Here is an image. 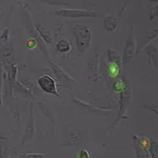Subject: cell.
<instances>
[{"mask_svg": "<svg viewBox=\"0 0 158 158\" xmlns=\"http://www.w3.org/2000/svg\"><path fill=\"white\" fill-rule=\"evenodd\" d=\"M103 27L109 33H113L118 27L117 18L114 14H109L103 19Z\"/></svg>", "mask_w": 158, "mask_h": 158, "instance_id": "5bb4252c", "label": "cell"}, {"mask_svg": "<svg viewBox=\"0 0 158 158\" xmlns=\"http://www.w3.org/2000/svg\"><path fill=\"white\" fill-rule=\"evenodd\" d=\"M80 143V135L77 131H70L67 135V140L63 145L68 147L77 146Z\"/></svg>", "mask_w": 158, "mask_h": 158, "instance_id": "e0dca14e", "label": "cell"}, {"mask_svg": "<svg viewBox=\"0 0 158 158\" xmlns=\"http://www.w3.org/2000/svg\"><path fill=\"white\" fill-rule=\"evenodd\" d=\"M38 105L41 113L48 120V123H51V126L52 127V132L54 133V131H56V118H54L52 111L48 108V106L44 102H39Z\"/></svg>", "mask_w": 158, "mask_h": 158, "instance_id": "7c38bea8", "label": "cell"}, {"mask_svg": "<svg viewBox=\"0 0 158 158\" xmlns=\"http://www.w3.org/2000/svg\"><path fill=\"white\" fill-rule=\"evenodd\" d=\"M7 70L6 72V78H7V85L9 87V96H13V90L14 87L17 83V76H18V66L16 63L12 65L5 67Z\"/></svg>", "mask_w": 158, "mask_h": 158, "instance_id": "30bf717a", "label": "cell"}, {"mask_svg": "<svg viewBox=\"0 0 158 158\" xmlns=\"http://www.w3.org/2000/svg\"><path fill=\"white\" fill-rule=\"evenodd\" d=\"M3 75H4V67H3V63H2V62H0V106H2V104H3V96H2Z\"/></svg>", "mask_w": 158, "mask_h": 158, "instance_id": "d4e9b609", "label": "cell"}, {"mask_svg": "<svg viewBox=\"0 0 158 158\" xmlns=\"http://www.w3.org/2000/svg\"><path fill=\"white\" fill-rule=\"evenodd\" d=\"M156 10H157V6L153 7V9H152V13H151V19H154L155 17L158 16V13L156 12Z\"/></svg>", "mask_w": 158, "mask_h": 158, "instance_id": "1f68e13d", "label": "cell"}, {"mask_svg": "<svg viewBox=\"0 0 158 158\" xmlns=\"http://www.w3.org/2000/svg\"><path fill=\"white\" fill-rule=\"evenodd\" d=\"M9 36H10V29L7 27L4 28L2 30L1 34H0V40H1L3 44H9Z\"/></svg>", "mask_w": 158, "mask_h": 158, "instance_id": "484cf974", "label": "cell"}, {"mask_svg": "<svg viewBox=\"0 0 158 158\" xmlns=\"http://www.w3.org/2000/svg\"><path fill=\"white\" fill-rule=\"evenodd\" d=\"M73 35L75 38L78 52L88 51L92 46V30L85 25L78 24L73 27Z\"/></svg>", "mask_w": 158, "mask_h": 158, "instance_id": "6da1fadb", "label": "cell"}, {"mask_svg": "<svg viewBox=\"0 0 158 158\" xmlns=\"http://www.w3.org/2000/svg\"><path fill=\"white\" fill-rule=\"evenodd\" d=\"M35 132H36V128H35V117H34V104H30V116L29 121L25 128V131L23 132V136L21 139V145H26L28 142L33 140L35 136Z\"/></svg>", "mask_w": 158, "mask_h": 158, "instance_id": "52a82bcc", "label": "cell"}, {"mask_svg": "<svg viewBox=\"0 0 158 158\" xmlns=\"http://www.w3.org/2000/svg\"><path fill=\"white\" fill-rule=\"evenodd\" d=\"M120 100H118V117L116 118V120L113 122V123L109 127V131H112L113 128L115 127L117 125H118L123 118H128L127 113L128 111V108L131 105V95H132V91H131V83L128 82L126 89L123 90L122 93H120Z\"/></svg>", "mask_w": 158, "mask_h": 158, "instance_id": "7a4b0ae2", "label": "cell"}, {"mask_svg": "<svg viewBox=\"0 0 158 158\" xmlns=\"http://www.w3.org/2000/svg\"><path fill=\"white\" fill-rule=\"evenodd\" d=\"M34 27L36 32L39 34V36L41 37V39L44 41V43L48 44H52V33L51 31L46 28L44 26H43L42 24H37V23H34Z\"/></svg>", "mask_w": 158, "mask_h": 158, "instance_id": "4fadbf2b", "label": "cell"}, {"mask_svg": "<svg viewBox=\"0 0 158 158\" xmlns=\"http://www.w3.org/2000/svg\"><path fill=\"white\" fill-rule=\"evenodd\" d=\"M158 38V34H157V30H154L153 32H151L149 35H147V36L144 38V41H143V44H141V47L138 48V49H136V53L138 52H140L142 48H144L145 47H147L148 44H150V43L151 42H153V41H155V40Z\"/></svg>", "mask_w": 158, "mask_h": 158, "instance_id": "44dd1931", "label": "cell"}, {"mask_svg": "<svg viewBox=\"0 0 158 158\" xmlns=\"http://www.w3.org/2000/svg\"><path fill=\"white\" fill-rule=\"evenodd\" d=\"M77 158H90V154L86 149H82L77 154Z\"/></svg>", "mask_w": 158, "mask_h": 158, "instance_id": "f546056e", "label": "cell"}, {"mask_svg": "<svg viewBox=\"0 0 158 158\" xmlns=\"http://www.w3.org/2000/svg\"><path fill=\"white\" fill-rule=\"evenodd\" d=\"M100 58L101 52L97 51L93 53L92 57L89 59L87 63V77L93 82H97L100 80L101 75L99 72V67H100Z\"/></svg>", "mask_w": 158, "mask_h": 158, "instance_id": "5b68a950", "label": "cell"}, {"mask_svg": "<svg viewBox=\"0 0 158 158\" xmlns=\"http://www.w3.org/2000/svg\"><path fill=\"white\" fill-rule=\"evenodd\" d=\"M146 53L149 56L150 60L153 62V64L157 67V62H158V51H157V47L155 44H148L147 47L144 48Z\"/></svg>", "mask_w": 158, "mask_h": 158, "instance_id": "d6986e66", "label": "cell"}, {"mask_svg": "<svg viewBox=\"0 0 158 158\" xmlns=\"http://www.w3.org/2000/svg\"><path fill=\"white\" fill-rule=\"evenodd\" d=\"M135 54H136V42H135V25H131L130 35H128L126 47H125V49H123V56H122V59H123L122 66L126 68L127 64L135 56Z\"/></svg>", "mask_w": 158, "mask_h": 158, "instance_id": "3957f363", "label": "cell"}, {"mask_svg": "<svg viewBox=\"0 0 158 158\" xmlns=\"http://www.w3.org/2000/svg\"><path fill=\"white\" fill-rule=\"evenodd\" d=\"M17 92V93H21L23 95L26 97L27 99H34V94H33V88L28 87L26 84H25L23 81H17L16 85L14 87L13 93Z\"/></svg>", "mask_w": 158, "mask_h": 158, "instance_id": "9a60e30c", "label": "cell"}, {"mask_svg": "<svg viewBox=\"0 0 158 158\" xmlns=\"http://www.w3.org/2000/svg\"><path fill=\"white\" fill-rule=\"evenodd\" d=\"M2 21H3V14H2V10H1V7H0V26H1Z\"/></svg>", "mask_w": 158, "mask_h": 158, "instance_id": "d6a6232c", "label": "cell"}, {"mask_svg": "<svg viewBox=\"0 0 158 158\" xmlns=\"http://www.w3.org/2000/svg\"><path fill=\"white\" fill-rule=\"evenodd\" d=\"M44 154L42 153H28L26 154V158H44Z\"/></svg>", "mask_w": 158, "mask_h": 158, "instance_id": "4dcf8cb0", "label": "cell"}, {"mask_svg": "<svg viewBox=\"0 0 158 158\" xmlns=\"http://www.w3.org/2000/svg\"><path fill=\"white\" fill-rule=\"evenodd\" d=\"M43 2L49 4V5H56V6H65V7L69 6V4L67 2L59 1V0H48V1H43Z\"/></svg>", "mask_w": 158, "mask_h": 158, "instance_id": "4316f807", "label": "cell"}, {"mask_svg": "<svg viewBox=\"0 0 158 158\" xmlns=\"http://www.w3.org/2000/svg\"><path fill=\"white\" fill-rule=\"evenodd\" d=\"M133 146H135V149L136 158H151L148 150L145 149V148H143L142 146H140L135 141H133Z\"/></svg>", "mask_w": 158, "mask_h": 158, "instance_id": "7402d4cb", "label": "cell"}, {"mask_svg": "<svg viewBox=\"0 0 158 158\" xmlns=\"http://www.w3.org/2000/svg\"><path fill=\"white\" fill-rule=\"evenodd\" d=\"M48 62H49V67H51L53 75L56 76V78L59 82H61V83H65V82H73L74 83V82H76V80L72 76L69 75L66 71H64L63 69L60 66H58L56 62H53V60L52 58L48 59Z\"/></svg>", "mask_w": 158, "mask_h": 158, "instance_id": "ba28073f", "label": "cell"}, {"mask_svg": "<svg viewBox=\"0 0 158 158\" xmlns=\"http://www.w3.org/2000/svg\"><path fill=\"white\" fill-rule=\"evenodd\" d=\"M72 100L79 108L83 109V110H86L89 113H93V114H96V115H101V116H109V115H111V114H112L111 112H109L107 110H104V109H102V108L96 107L95 105H93V104L83 102L82 100L76 98L75 96L72 97Z\"/></svg>", "mask_w": 158, "mask_h": 158, "instance_id": "9c48e42d", "label": "cell"}, {"mask_svg": "<svg viewBox=\"0 0 158 158\" xmlns=\"http://www.w3.org/2000/svg\"><path fill=\"white\" fill-rule=\"evenodd\" d=\"M38 84L44 92L51 94V95L53 96H57V97L60 96V94H59L57 90V85L56 80L52 76L48 75V74H44V75L40 76L38 78Z\"/></svg>", "mask_w": 158, "mask_h": 158, "instance_id": "8992f818", "label": "cell"}, {"mask_svg": "<svg viewBox=\"0 0 158 158\" xmlns=\"http://www.w3.org/2000/svg\"><path fill=\"white\" fill-rule=\"evenodd\" d=\"M56 48L60 53H67L71 51L72 46H71V43L69 42L67 39H61L56 43Z\"/></svg>", "mask_w": 158, "mask_h": 158, "instance_id": "ac0fdd59", "label": "cell"}, {"mask_svg": "<svg viewBox=\"0 0 158 158\" xmlns=\"http://www.w3.org/2000/svg\"><path fill=\"white\" fill-rule=\"evenodd\" d=\"M107 57H108V61L111 63H115L117 65H123V59L122 56L118 54L116 51H114L112 48H108L107 49Z\"/></svg>", "mask_w": 158, "mask_h": 158, "instance_id": "2e32d148", "label": "cell"}, {"mask_svg": "<svg viewBox=\"0 0 158 158\" xmlns=\"http://www.w3.org/2000/svg\"><path fill=\"white\" fill-rule=\"evenodd\" d=\"M17 158H26V154H20Z\"/></svg>", "mask_w": 158, "mask_h": 158, "instance_id": "836d02e7", "label": "cell"}, {"mask_svg": "<svg viewBox=\"0 0 158 158\" xmlns=\"http://www.w3.org/2000/svg\"><path fill=\"white\" fill-rule=\"evenodd\" d=\"M3 56H4L3 67L10 66V65H12V64L15 63V61H14L15 56H14V52H13L12 48H7L6 51H5Z\"/></svg>", "mask_w": 158, "mask_h": 158, "instance_id": "ffe728a7", "label": "cell"}, {"mask_svg": "<svg viewBox=\"0 0 158 158\" xmlns=\"http://www.w3.org/2000/svg\"><path fill=\"white\" fill-rule=\"evenodd\" d=\"M8 148V139L5 136L0 135V158H6Z\"/></svg>", "mask_w": 158, "mask_h": 158, "instance_id": "603a6c76", "label": "cell"}, {"mask_svg": "<svg viewBox=\"0 0 158 158\" xmlns=\"http://www.w3.org/2000/svg\"><path fill=\"white\" fill-rule=\"evenodd\" d=\"M26 47H27V48L34 51L35 48H38V43L34 38H30L27 41V43H26Z\"/></svg>", "mask_w": 158, "mask_h": 158, "instance_id": "83f0119b", "label": "cell"}, {"mask_svg": "<svg viewBox=\"0 0 158 158\" xmlns=\"http://www.w3.org/2000/svg\"><path fill=\"white\" fill-rule=\"evenodd\" d=\"M157 149H158V142L151 138V140H150V147H149V149H148V152H149L151 158H156L157 151H158Z\"/></svg>", "mask_w": 158, "mask_h": 158, "instance_id": "cb8c5ba5", "label": "cell"}, {"mask_svg": "<svg viewBox=\"0 0 158 158\" xmlns=\"http://www.w3.org/2000/svg\"><path fill=\"white\" fill-rule=\"evenodd\" d=\"M54 15L59 17L66 18H97L99 13L93 10H83V9H59L52 12Z\"/></svg>", "mask_w": 158, "mask_h": 158, "instance_id": "277c9868", "label": "cell"}, {"mask_svg": "<svg viewBox=\"0 0 158 158\" xmlns=\"http://www.w3.org/2000/svg\"><path fill=\"white\" fill-rule=\"evenodd\" d=\"M121 71H122V66L108 61L105 65V76L107 78V81L109 82L111 80V82L113 83L121 75Z\"/></svg>", "mask_w": 158, "mask_h": 158, "instance_id": "8fae6325", "label": "cell"}, {"mask_svg": "<svg viewBox=\"0 0 158 158\" xmlns=\"http://www.w3.org/2000/svg\"><path fill=\"white\" fill-rule=\"evenodd\" d=\"M143 108H145L147 109V110H149V111H152V112H154L156 115H158V111H157V105L155 103H150V104H144V105L142 106Z\"/></svg>", "mask_w": 158, "mask_h": 158, "instance_id": "f1b7e54d", "label": "cell"}]
</instances>
